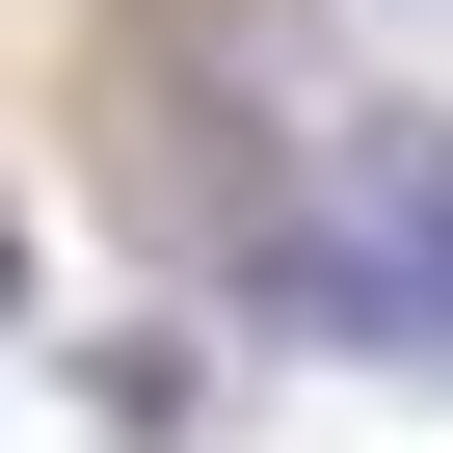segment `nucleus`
<instances>
[{
	"label": "nucleus",
	"instance_id": "nucleus-1",
	"mask_svg": "<svg viewBox=\"0 0 453 453\" xmlns=\"http://www.w3.org/2000/svg\"><path fill=\"white\" fill-rule=\"evenodd\" d=\"M241 267H267V320H320V347H373V373H453V134L347 107V134H320V213L241 241Z\"/></svg>",
	"mask_w": 453,
	"mask_h": 453
},
{
	"label": "nucleus",
	"instance_id": "nucleus-2",
	"mask_svg": "<svg viewBox=\"0 0 453 453\" xmlns=\"http://www.w3.org/2000/svg\"><path fill=\"white\" fill-rule=\"evenodd\" d=\"M0 294H27V213H0Z\"/></svg>",
	"mask_w": 453,
	"mask_h": 453
}]
</instances>
